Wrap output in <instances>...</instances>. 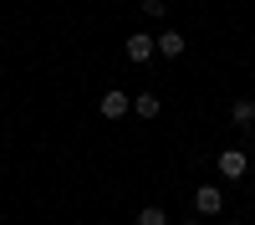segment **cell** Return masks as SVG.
I'll return each mask as SVG.
<instances>
[{
	"label": "cell",
	"instance_id": "6da1fadb",
	"mask_svg": "<svg viewBox=\"0 0 255 225\" xmlns=\"http://www.w3.org/2000/svg\"><path fill=\"white\" fill-rule=\"evenodd\" d=\"M220 210H225L220 184H199V190H194V215H220Z\"/></svg>",
	"mask_w": 255,
	"mask_h": 225
},
{
	"label": "cell",
	"instance_id": "7a4b0ae2",
	"mask_svg": "<svg viewBox=\"0 0 255 225\" xmlns=\"http://www.w3.org/2000/svg\"><path fill=\"white\" fill-rule=\"evenodd\" d=\"M153 56H158L153 36H143V31H133V36H128V61H138V67H143V61H153Z\"/></svg>",
	"mask_w": 255,
	"mask_h": 225
},
{
	"label": "cell",
	"instance_id": "3957f363",
	"mask_svg": "<svg viewBox=\"0 0 255 225\" xmlns=\"http://www.w3.org/2000/svg\"><path fill=\"white\" fill-rule=\"evenodd\" d=\"M97 113L102 118H123V113H133V97H128V92H102V102H97Z\"/></svg>",
	"mask_w": 255,
	"mask_h": 225
},
{
	"label": "cell",
	"instance_id": "277c9868",
	"mask_svg": "<svg viewBox=\"0 0 255 225\" xmlns=\"http://www.w3.org/2000/svg\"><path fill=\"white\" fill-rule=\"evenodd\" d=\"M153 46H158V56H163V61H174V56H184L189 41H184L179 31H158V36H153Z\"/></svg>",
	"mask_w": 255,
	"mask_h": 225
},
{
	"label": "cell",
	"instance_id": "5b68a950",
	"mask_svg": "<svg viewBox=\"0 0 255 225\" xmlns=\"http://www.w3.org/2000/svg\"><path fill=\"white\" fill-rule=\"evenodd\" d=\"M215 164H220V174H225V179H245V149H225Z\"/></svg>",
	"mask_w": 255,
	"mask_h": 225
},
{
	"label": "cell",
	"instance_id": "8992f818",
	"mask_svg": "<svg viewBox=\"0 0 255 225\" xmlns=\"http://www.w3.org/2000/svg\"><path fill=\"white\" fill-rule=\"evenodd\" d=\"M133 113H138V118H158V113H163V97H158V92H138V97H133Z\"/></svg>",
	"mask_w": 255,
	"mask_h": 225
},
{
	"label": "cell",
	"instance_id": "52a82bcc",
	"mask_svg": "<svg viewBox=\"0 0 255 225\" xmlns=\"http://www.w3.org/2000/svg\"><path fill=\"white\" fill-rule=\"evenodd\" d=\"M230 118H235L240 128H250V123H255V97H240V102H230Z\"/></svg>",
	"mask_w": 255,
	"mask_h": 225
},
{
	"label": "cell",
	"instance_id": "ba28073f",
	"mask_svg": "<svg viewBox=\"0 0 255 225\" xmlns=\"http://www.w3.org/2000/svg\"><path fill=\"white\" fill-rule=\"evenodd\" d=\"M138 225H168V215L158 210V205H143V210H138Z\"/></svg>",
	"mask_w": 255,
	"mask_h": 225
},
{
	"label": "cell",
	"instance_id": "9c48e42d",
	"mask_svg": "<svg viewBox=\"0 0 255 225\" xmlns=\"http://www.w3.org/2000/svg\"><path fill=\"white\" fill-rule=\"evenodd\" d=\"M143 15H153V20H163L168 10H163V0H143Z\"/></svg>",
	"mask_w": 255,
	"mask_h": 225
},
{
	"label": "cell",
	"instance_id": "30bf717a",
	"mask_svg": "<svg viewBox=\"0 0 255 225\" xmlns=\"http://www.w3.org/2000/svg\"><path fill=\"white\" fill-rule=\"evenodd\" d=\"M225 225H240V220H225Z\"/></svg>",
	"mask_w": 255,
	"mask_h": 225
}]
</instances>
